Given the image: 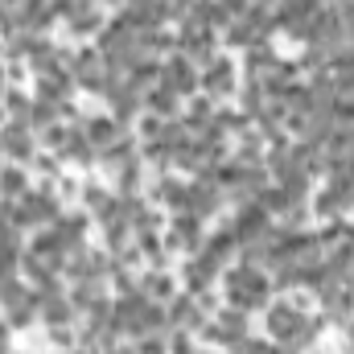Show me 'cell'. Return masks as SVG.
<instances>
[{"label":"cell","mask_w":354,"mask_h":354,"mask_svg":"<svg viewBox=\"0 0 354 354\" xmlns=\"http://www.w3.org/2000/svg\"><path fill=\"white\" fill-rule=\"evenodd\" d=\"M239 252H243V243H239V235H235L231 227H223V231L206 235V243H202V256L218 268V272H227V268L239 264Z\"/></svg>","instance_id":"3"},{"label":"cell","mask_w":354,"mask_h":354,"mask_svg":"<svg viewBox=\"0 0 354 354\" xmlns=\"http://www.w3.org/2000/svg\"><path fill=\"white\" fill-rule=\"evenodd\" d=\"M145 111H153V115H161V120H174L177 111H181V95L169 91L165 83H157V87L145 91Z\"/></svg>","instance_id":"11"},{"label":"cell","mask_w":354,"mask_h":354,"mask_svg":"<svg viewBox=\"0 0 354 354\" xmlns=\"http://www.w3.org/2000/svg\"><path fill=\"white\" fill-rule=\"evenodd\" d=\"M165 124H169V120H161V115L145 111V115L136 120V140H140V145H157V140L165 136Z\"/></svg>","instance_id":"18"},{"label":"cell","mask_w":354,"mask_h":354,"mask_svg":"<svg viewBox=\"0 0 354 354\" xmlns=\"http://www.w3.org/2000/svg\"><path fill=\"white\" fill-rule=\"evenodd\" d=\"M8 338H12V326L4 322V326H0V354H12V346H8Z\"/></svg>","instance_id":"23"},{"label":"cell","mask_w":354,"mask_h":354,"mask_svg":"<svg viewBox=\"0 0 354 354\" xmlns=\"http://www.w3.org/2000/svg\"><path fill=\"white\" fill-rule=\"evenodd\" d=\"M326 4H334V0H326Z\"/></svg>","instance_id":"25"},{"label":"cell","mask_w":354,"mask_h":354,"mask_svg":"<svg viewBox=\"0 0 354 354\" xmlns=\"http://www.w3.org/2000/svg\"><path fill=\"white\" fill-rule=\"evenodd\" d=\"M58 157H62V161H75V165H95V161H99V149H95L87 136H83V128H75L71 145H66Z\"/></svg>","instance_id":"15"},{"label":"cell","mask_w":354,"mask_h":354,"mask_svg":"<svg viewBox=\"0 0 354 354\" xmlns=\"http://www.w3.org/2000/svg\"><path fill=\"white\" fill-rule=\"evenodd\" d=\"M223 41H227L231 50H252V46H256V33H252V25H248L243 17H235V21L223 29Z\"/></svg>","instance_id":"17"},{"label":"cell","mask_w":354,"mask_h":354,"mask_svg":"<svg viewBox=\"0 0 354 354\" xmlns=\"http://www.w3.org/2000/svg\"><path fill=\"white\" fill-rule=\"evenodd\" d=\"M169 354H202V351H198L194 334H185V330H174V334H169Z\"/></svg>","instance_id":"21"},{"label":"cell","mask_w":354,"mask_h":354,"mask_svg":"<svg viewBox=\"0 0 354 354\" xmlns=\"http://www.w3.org/2000/svg\"><path fill=\"white\" fill-rule=\"evenodd\" d=\"M66 25H71V33H75V37H95V33H103L107 17L91 4V8H75V12L66 17Z\"/></svg>","instance_id":"14"},{"label":"cell","mask_w":354,"mask_h":354,"mask_svg":"<svg viewBox=\"0 0 354 354\" xmlns=\"http://www.w3.org/2000/svg\"><path fill=\"white\" fill-rule=\"evenodd\" d=\"M140 297L153 301V305H169V301L177 297V276L174 272H165V268H149V272H140Z\"/></svg>","instance_id":"5"},{"label":"cell","mask_w":354,"mask_h":354,"mask_svg":"<svg viewBox=\"0 0 354 354\" xmlns=\"http://www.w3.org/2000/svg\"><path fill=\"white\" fill-rule=\"evenodd\" d=\"M0 132H4V161H12V165H29V161L37 157V145H33V132H29V128L8 124V128H0Z\"/></svg>","instance_id":"8"},{"label":"cell","mask_w":354,"mask_h":354,"mask_svg":"<svg viewBox=\"0 0 354 354\" xmlns=\"http://www.w3.org/2000/svg\"><path fill=\"white\" fill-rule=\"evenodd\" d=\"M79 128H83V136H87L91 145L103 153V149H111L124 132H120V124L111 120V115H87V120H79Z\"/></svg>","instance_id":"9"},{"label":"cell","mask_w":354,"mask_h":354,"mask_svg":"<svg viewBox=\"0 0 354 354\" xmlns=\"http://www.w3.org/2000/svg\"><path fill=\"white\" fill-rule=\"evenodd\" d=\"M181 50V58L189 62V66H198V71H206L214 58H218V33H206V37H194V41H181L177 46Z\"/></svg>","instance_id":"10"},{"label":"cell","mask_w":354,"mask_h":354,"mask_svg":"<svg viewBox=\"0 0 354 354\" xmlns=\"http://www.w3.org/2000/svg\"><path fill=\"white\" fill-rule=\"evenodd\" d=\"M79 198H83V206H87V210H99V206H107V202H111V189H107V185H83V189H79Z\"/></svg>","instance_id":"20"},{"label":"cell","mask_w":354,"mask_h":354,"mask_svg":"<svg viewBox=\"0 0 354 354\" xmlns=\"http://www.w3.org/2000/svg\"><path fill=\"white\" fill-rule=\"evenodd\" d=\"M202 354H231L227 346H214V351H202Z\"/></svg>","instance_id":"24"},{"label":"cell","mask_w":354,"mask_h":354,"mask_svg":"<svg viewBox=\"0 0 354 354\" xmlns=\"http://www.w3.org/2000/svg\"><path fill=\"white\" fill-rule=\"evenodd\" d=\"M37 136H41V145H46L50 153H62V149L71 145V136H75V124H66V120H54V124H50V128H41Z\"/></svg>","instance_id":"16"},{"label":"cell","mask_w":354,"mask_h":354,"mask_svg":"<svg viewBox=\"0 0 354 354\" xmlns=\"http://www.w3.org/2000/svg\"><path fill=\"white\" fill-rule=\"evenodd\" d=\"M161 83H165L169 91H177L181 99H189V95H198V91H202V87H198V66H189L181 54L161 62Z\"/></svg>","instance_id":"4"},{"label":"cell","mask_w":354,"mask_h":354,"mask_svg":"<svg viewBox=\"0 0 354 354\" xmlns=\"http://www.w3.org/2000/svg\"><path fill=\"white\" fill-rule=\"evenodd\" d=\"M37 322V305H21V309H8V326L12 330H25Z\"/></svg>","instance_id":"22"},{"label":"cell","mask_w":354,"mask_h":354,"mask_svg":"<svg viewBox=\"0 0 354 354\" xmlns=\"http://www.w3.org/2000/svg\"><path fill=\"white\" fill-rule=\"evenodd\" d=\"M37 322H46V330L54 326H79V309L71 305V297H37Z\"/></svg>","instance_id":"7"},{"label":"cell","mask_w":354,"mask_h":354,"mask_svg":"<svg viewBox=\"0 0 354 354\" xmlns=\"http://www.w3.org/2000/svg\"><path fill=\"white\" fill-rule=\"evenodd\" d=\"M198 87H202V95H210L214 103L218 99H231V95H239V66L218 54L206 71H198Z\"/></svg>","instance_id":"1"},{"label":"cell","mask_w":354,"mask_h":354,"mask_svg":"<svg viewBox=\"0 0 354 354\" xmlns=\"http://www.w3.org/2000/svg\"><path fill=\"white\" fill-rule=\"evenodd\" d=\"M214 326L235 342V338L248 334V309H239V305H223V309H214ZM231 342H227V346H231Z\"/></svg>","instance_id":"13"},{"label":"cell","mask_w":354,"mask_h":354,"mask_svg":"<svg viewBox=\"0 0 354 354\" xmlns=\"http://www.w3.org/2000/svg\"><path fill=\"white\" fill-rule=\"evenodd\" d=\"M29 194V169L25 165H12V161H4L0 165V198H8V202H21Z\"/></svg>","instance_id":"12"},{"label":"cell","mask_w":354,"mask_h":354,"mask_svg":"<svg viewBox=\"0 0 354 354\" xmlns=\"http://www.w3.org/2000/svg\"><path fill=\"white\" fill-rule=\"evenodd\" d=\"M132 346L136 354H169V334L161 330V334H140V338H132Z\"/></svg>","instance_id":"19"},{"label":"cell","mask_w":354,"mask_h":354,"mask_svg":"<svg viewBox=\"0 0 354 354\" xmlns=\"http://www.w3.org/2000/svg\"><path fill=\"white\" fill-rule=\"evenodd\" d=\"M75 75L71 71H62V66H50V71H37V95L41 99H54V103H71V95H75Z\"/></svg>","instance_id":"6"},{"label":"cell","mask_w":354,"mask_h":354,"mask_svg":"<svg viewBox=\"0 0 354 354\" xmlns=\"http://www.w3.org/2000/svg\"><path fill=\"white\" fill-rule=\"evenodd\" d=\"M169 309V330H185V334H198L206 322H210V309L198 301V297H189V292H177L174 301L165 305Z\"/></svg>","instance_id":"2"}]
</instances>
